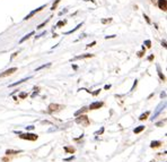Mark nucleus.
Returning <instances> with one entry per match:
<instances>
[{
  "instance_id": "1",
  "label": "nucleus",
  "mask_w": 167,
  "mask_h": 162,
  "mask_svg": "<svg viewBox=\"0 0 167 162\" xmlns=\"http://www.w3.org/2000/svg\"><path fill=\"white\" fill-rule=\"evenodd\" d=\"M22 140H28V141H36L37 140V135L36 134H29V133H26V134H21L19 136Z\"/></svg>"
},
{
  "instance_id": "2",
  "label": "nucleus",
  "mask_w": 167,
  "mask_h": 162,
  "mask_svg": "<svg viewBox=\"0 0 167 162\" xmlns=\"http://www.w3.org/2000/svg\"><path fill=\"white\" fill-rule=\"evenodd\" d=\"M76 122H77V124H82V125H88L89 124V120H88L87 116H80L76 119Z\"/></svg>"
},
{
  "instance_id": "3",
  "label": "nucleus",
  "mask_w": 167,
  "mask_h": 162,
  "mask_svg": "<svg viewBox=\"0 0 167 162\" xmlns=\"http://www.w3.org/2000/svg\"><path fill=\"white\" fill-rule=\"evenodd\" d=\"M17 71L16 67H14V68H10V69H7V71H5L2 74H0V78H2V77H6V76H8V75L12 74V73H15Z\"/></svg>"
},
{
  "instance_id": "4",
  "label": "nucleus",
  "mask_w": 167,
  "mask_h": 162,
  "mask_svg": "<svg viewBox=\"0 0 167 162\" xmlns=\"http://www.w3.org/2000/svg\"><path fill=\"white\" fill-rule=\"evenodd\" d=\"M43 8H45V6H44V5H43V6H41L40 8H36V9H35V10H33V12H29V14H28V15H27V16L25 17L24 19H28V18H31V17L34 16V15H35V14H36L37 12H40V10H42V9H43Z\"/></svg>"
},
{
  "instance_id": "5",
  "label": "nucleus",
  "mask_w": 167,
  "mask_h": 162,
  "mask_svg": "<svg viewBox=\"0 0 167 162\" xmlns=\"http://www.w3.org/2000/svg\"><path fill=\"white\" fill-rule=\"evenodd\" d=\"M158 7L162 9V10L166 12V9H167V1L166 0H158Z\"/></svg>"
},
{
  "instance_id": "6",
  "label": "nucleus",
  "mask_w": 167,
  "mask_h": 162,
  "mask_svg": "<svg viewBox=\"0 0 167 162\" xmlns=\"http://www.w3.org/2000/svg\"><path fill=\"white\" fill-rule=\"evenodd\" d=\"M101 107H103V102H94V103H92L89 105V109L90 110H95V109H99Z\"/></svg>"
},
{
  "instance_id": "7",
  "label": "nucleus",
  "mask_w": 167,
  "mask_h": 162,
  "mask_svg": "<svg viewBox=\"0 0 167 162\" xmlns=\"http://www.w3.org/2000/svg\"><path fill=\"white\" fill-rule=\"evenodd\" d=\"M58 108H61V107H60V105H58V104H50L49 105L50 111H55V110H58Z\"/></svg>"
},
{
  "instance_id": "8",
  "label": "nucleus",
  "mask_w": 167,
  "mask_h": 162,
  "mask_svg": "<svg viewBox=\"0 0 167 162\" xmlns=\"http://www.w3.org/2000/svg\"><path fill=\"white\" fill-rule=\"evenodd\" d=\"M29 78H31V77H27V78H24V79H22V81H18V82H16V83L12 84V85H9V86L12 87V86H16V85H19V84L24 83V82H26V81H28Z\"/></svg>"
},
{
  "instance_id": "9",
  "label": "nucleus",
  "mask_w": 167,
  "mask_h": 162,
  "mask_svg": "<svg viewBox=\"0 0 167 162\" xmlns=\"http://www.w3.org/2000/svg\"><path fill=\"white\" fill-rule=\"evenodd\" d=\"M22 151H15V150H7L6 151V154L7 155H9V154H18V153H21Z\"/></svg>"
},
{
  "instance_id": "10",
  "label": "nucleus",
  "mask_w": 167,
  "mask_h": 162,
  "mask_svg": "<svg viewBox=\"0 0 167 162\" xmlns=\"http://www.w3.org/2000/svg\"><path fill=\"white\" fill-rule=\"evenodd\" d=\"M32 35H34V32H31L29 34H27V35H25V36L23 37V39H22L21 41H19V43H23V42L26 41V40H27V39H28L29 36H32Z\"/></svg>"
},
{
  "instance_id": "11",
  "label": "nucleus",
  "mask_w": 167,
  "mask_h": 162,
  "mask_svg": "<svg viewBox=\"0 0 167 162\" xmlns=\"http://www.w3.org/2000/svg\"><path fill=\"white\" fill-rule=\"evenodd\" d=\"M159 145H162V143L159 141H156V142H151V144H150V146L151 147H158Z\"/></svg>"
},
{
  "instance_id": "12",
  "label": "nucleus",
  "mask_w": 167,
  "mask_h": 162,
  "mask_svg": "<svg viewBox=\"0 0 167 162\" xmlns=\"http://www.w3.org/2000/svg\"><path fill=\"white\" fill-rule=\"evenodd\" d=\"M148 116H149V111H147L146 113H143V115H141V116L139 117V120H145V119H147Z\"/></svg>"
},
{
  "instance_id": "13",
  "label": "nucleus",
  "mask_w": 167,
  "mask_h": 162,
  "mask_svg": "<svg viewBox=\"0 0 167 162\" xmlns=\"http://www.w3.org/2000/svg\"><path fill=\"white\" fill-rule=\"evenodd\" d=\"M82 24H78L77 27H75V29H71V31H69V32H65V34H71V33H73V32H76V31H77L79 27H82Z\"/></svg>"
},
{
  "instance_id": "14",
  "label": "nucleus",
  "mask_w": 167,
  "mask_h": 162,
  "mask_svg": "<svg viewBox=\"0 0 167 162\" xmlns=\"http://www.w3.org/2000/svg\"><path fill=\"white\" fill-rule=\"evenodd\" d=\"M143 129H145V126H139V127H137L133 132H135V134H138V133H140V132H142Z\"/></svg>"
},
{
  "instance_id": "15",
  "label": "nucleus",
  "mask_w": 167,
  "mask_h": 162,
  "mask_svg": "<svg viewBox=\"0 0 167 162\" xmlns=\"http://www.w3.org/2000/svg\"><path fill=\"white\" fill-rule=\"evenodd\" d=\"M89 57H93V54H84V56H78V57H76L75 59H82V58H89Z\"/></svg>"
},
{
  "instance_id": "16",
  "label": "nucleus",
  "mask_w": 167,
  "mask_h": 162,
  "mask_svg": "<svg viewBox=\"0 0 167 162\" xmlns=\"http://www.w3.org/2000/svg\"><path fill=\"white\" fill-rule=\"evenodd\" d=\"M87 111V108H82V109H80V110H78L76 113H75V116H79L80 113H82V112H86Z\"/></svg>"
},
{
  "instance_id": "17",
  "label": "nucleus",
  "mask_w": 167,
  "mask_h": 162,
  "mask_svg": "<svg viewBox=\"0 0 167 162\" xmlns=\"http://www.w3.org/2000/svg\"><path fill=\"white\" fill-rule=\"evenodd\" d=\"M51 18H52V17H50V18H48V19H46V21H45L44 23H42L41 25H38V27H37V29H42V27H43V26H44V25L46 24V23H48V22H49L50 19H51Z\"/></svg>"
},
{
  "instance_id": "18",
  "label": "nucleus",
  "mask_w": 167,
  "mask_h": 162,
  "mask_svg": "<svg viewBox=\"0 0 167 162\" xmlns=\"http://www.w3.org/2000/svg\"><path fill=\"white\" fill-rule=\"evenodd\" d=\"M65 24V21H60V22H59V23L57 24V26H58V27H59V26H63Z\"/></svg>"
},
{
  "instance_id": "19",
  "label": "nucleus",
  "mask_w": 167,
  "mask_h": 162,
  "mask_svg": "<svg viewBox=\"0 0 167 162\" xmlns=\"http://www.w3.org/2000/svg\"><path fill=\"white\" fill-rule=\"evenodd\" d=\"M50 65H51V64H46V65H43V66H41V67H38V68H37L36 71H40V69H42V68H44V67H49Z\"/></svg>"
},
{
  "instance_id": "20",
  "label": "nucleus",
  "mask_w": 167,
  "mask_h": 162,
  "mask_svg": "<svg viewBox=\"0 0 167 162\" xmlns=\"http://www.w3.org/2000/svg\"><path fill=\"white\" fill-rule=\"evenodd\" d=\"M59 1H60V0H57V2H55V4H54V5H53V6H52V8H51V9H52V10H53V9H54V8H55V7H57V5L59 4Z\"/></svg>"
},
{
  "instance_id": "21",
  "label": "nucleus",
  "mask_w": 167,
  "mask_h": 162,
  "mask_svg": "<svg viewBox=\"0 0 167 162\" xmlns=\"http://www.w3.org/2000/svg\"><path fill=\"white\" fill-rule=\"evenodd\" d=\"M95 44H96V42H92V43H90V44H88V46H87V48H90V47L95 46Z\"/></svg>"
},
{
  "instance_id": "22",
  "label": "nucleus",
  "mask_w": 167,
  "mask_h": 162,
  "mask_svg": "<svg viewBox=\"0 0 167 162\" xmlns=\"http://www.w3.org/2000/svg\"><path fill=\"white\" fill-rule=\"evenodd\" d=\"M65 151H70V152H73L75 150H73V149H69V147H65Z\"/></svg>"
},
{
  "instance_id": "23",
  "label": "nucleus",
  "mask_w": 167,
  "mask_h": 162,
  "mask_svg": "<svg viewBox=\"0 0 167 162\" xmlns=\"http://www.w3.org/2000/svg\"><path fill=\"white\" fill-rule=\"evenodd\" d=\"M32 129H34V126H28L27 127V130H32Z\"/></svg>"
},
{
  "instance_id": "24",
  "label": "nucleus",
  "mask_w": 167,
  "mask_h": 162,
  "mask_svg": "<svg viewBox=\"0 0 167 162\" xmlns=\"http://www.w3.org/2000/svg\"><path fill=\"white\" fill-rule=\"evenodd\" d=\"M146 44L148 48H150V41H146Z\"/></svg>"
},
{
  "instance_id": "25",
  "label": "nucleus",
  "mask_w": 167,
  "mask_h": 162,
  "mask_svg": "<svg viewBox=\"0 0 167 162\" xmlns=\"http://www.w3.org/2000/svg\"><path fill=\"white\" fill-rule=\"evenodd\" d=\"M110 87H111V85H105V87H104V88H105V90H109Z\"/></svg>"
},
{
  "instance_id": "26",
  "label": "nucleus",
  "mask_w": 167,
  "mask_h": 162,
  "mask_svg": "<svg viewBox=\"0 0 167 162\" xmlns=\"http://www.w3.org/2000/svg\"><path fill=\"white\" fill-rule=\"evenodd\" d=\"M26 96V93H22L21 94V98H25Z\"/></svg>"
},
{
  "instance_id": "27",
  "label": "nucleus",
  "mask_w": 167,
  "mask_h": 162,
  "mask_svg": "<svg viewBox=\"0 0 167 162\" xmlns=\"http://www.w3.org/2000/svg\"><path fill=\"white\" fill-rule=\"evenodd\" d=\"M145 18H146V21L148 22V23H150V21H149V18H148V17H147L146 15H145Z\"/></svg>"
},
{
  "instance_id": "28",
  "label": "nucleus",
  "mask_w": 167,
  "mask_h": 162,
  "mask_svg": "<svg viewBox=\"0 0 167 162\" xmlns=\"http://www.w3.org/2000/svg\"><path fill=\"white\" fill-rule=\"evenodd\" d=\"M73 157H71V158H68V159H65V161H70V160H72Z\"/></svg>"
}]
</instances>
